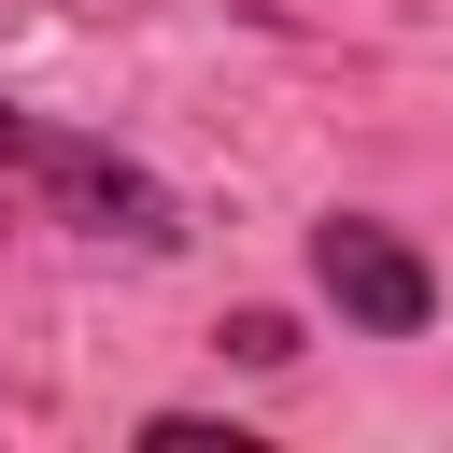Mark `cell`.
Here are the masks:
<instances>
[{
	"instance_id": "obj_1",
	"label": "cell",
	"mask_w": 453,
	"mask_h": 453,
	"mask_svg": "<svg viewBox=\"0 0 453 453\" xmlns=\"http://www.w3.org/2000/svg\"><path fill=\"white\" fill-rule=\"evenodd\" d=\"M28 226L170 255V241H184V198H170V170H142L127 142H99V127H71V113L0 99V241H28Z\"/></svg>"
},
{
	"instance_id": "obj_2",
	"label": "cell",
	"mask_w": 453,
	"mask_h": 453,
	"mask_svg": "<svg viewBox=\"0 0 453 453\" xmlns=\"http://www.w3.org/2000/svg\"><path fill=\"white\" fill-rule=\"evenodd\" d=\"M311 297L354 340H425L439 326V255L382 212H311Z\"/></svg>"
},
{
	"instance_id": "obj_3",
	"label": "cell",
	"mask_w": 453,
	"mask_h": 453,
	"mask_svg": "<svg viewBox=\"0 0 453 453\" xmlns=\"http://www.w3.org/2000/svg\"><path fill=\"white\" fill-rule=\"evenodd\" d=\"M212 340H226V354H241V368H283V354H297V326H283V311H226V326H212Z\"/></svg>"
}]
</instances>
